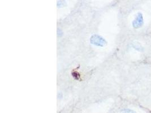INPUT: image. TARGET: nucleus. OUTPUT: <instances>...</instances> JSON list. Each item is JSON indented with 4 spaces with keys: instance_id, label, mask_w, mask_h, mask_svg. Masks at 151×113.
Instances as JSON below:
<instances>
[{
    "instance_id": "2",
    "label": "nucleus",
    "mask_w": 151,
    "mask_h": 113,
    "mask_svg": "<svg viewBox=\"0 0 151 113\" xmlns=\"http://www.w3.org/2000/svg\"><path fill=\"white\" fill-rule=\"evenodd\" d=\"M144 17L143 14L140 12L137 13L135 18L132 21V26L135 29L140 28L144 24Z\"/></svg>"
},
{
    "instance_id": "3",
    "label": "nucleus",
    "mask_w": 151,
    "mask_h": 113,
    "mask_svg": "<svg viewBox=\"0 0 151 113\" xmlns=\"http://www.w3.org/2000/svg\"><path fill=\"white\" fill-rule=\"evenodd\" d=\"M133 47H134V48H135V49L139 51H142L143 50V48L142 46L138 42L134 43L133 44Z\"/></svg>"
},
{
    "instance_id": "1",
    "label": "nucleus",
    "mask_w": 151,
    "mask_h": 113,
    "mask_svg": "<svg viewBox=\"0 0 151 113\" xmlns=\"http://www.w3.org/2000/svg\"><path fill=\"white\" fill-rule=\"evenodd\" d=\"M91 44L97 46H104L106 44V40L103 37L99 35H93L90 38Z\"/></svg>"
}]
</instances>
